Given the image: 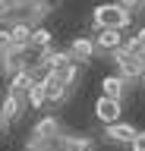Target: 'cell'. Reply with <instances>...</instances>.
<instances>
[{
  "mask_svg": "<svg viewBox=\"0 0 145 151\" xmlns=\"http://www.w3.org/2000/svg\"><path fill=\"white\" fill-rule=\"evenodd\" d=\"M95 116L104 123V126L123 120V98H107V94H101L95 101Z\"/></svg>",
  "mask_w": 145,
  "mask_h": 151,
  "instance_id": "7a4b0ae2",
  "label": "cell"
},
{
  "mask_svg": "<svg viewBox=\"0 0 145 151\" xmlns=\"http://www.w3.org/2000/svg\"><path fill=\"white\" fill-rule=\"evenodd\" d=\"M60 151H92V142L88 139H76V135H63Z\"/></svg>",
  "mask_w": 145,
  "mask_h": 151,
  "instance_id": "ba28073f",
  "label": "cell"
},
{
  "mask_svg": "<svg viewBox=\"0 0 145 151\" xmlns=\"http://www.w3.org/2000/svg\"><path fill=\"white\" fill-rule=\"evenodd\" d=\"M104 132H107V139L117 142V145H129V142H133V135H136L139 129H136V126H129V123H123V120H117V123H110V126H104Z\"/></svg>",
  "mask_w": 145,
  "mask_h": 151,
  "instance_id": "5b68a950",
  "label": "cell"
},
{
  "mask_svg": "<svg viewBox=\"0 0 145 151\" xmlns=\"http://www.w3.org/2000/svg\"><path fill=\"white\" fill-rule=\"evenodd\" d=\"M25 104H29L32 110H41V107H48V94H44V85H41V79L29 88V98H25Z\"/></svg>",
  "mask_w": 145,
  "mask_h": 151,
  "instance_id": "52a82bcc",
  "label": "cell"
},
{
  "mask_svg": "<svg viewBox=\"0 0 145 151\" xmlns=\"http://www.w3.org/2000/svg\"><path fill=\"white\" fill-rule=\"evenodd\" d=\"M92 41H95V50H98V54H117V50L123 47L126 35H123V32H117V28H98Z\"/></svg>",
  "mask_w": 145,
  "mask_h": 151,
  "instance_id": "3957f363",
  "label": "cell"
},
{
  "mask_svg": "<svg viewBox=\"0 0 145 151\" xmlns=\"http://www.w3.org/2000/svg\"><path fill=\"white\" fill-rule=\"evenodd\" d=\"M126 148H129V151H145V132L139 129V132H136V135H133V142L126 145Z\"/></svg>",
  "mask_w": 145,
  "mask_h": 151,
  "instance_id": "9c48e42d",
  "label": "cell"
},
{
  "mask_svg": "<svg viewBox=\"0 0 145 151\" xmlns=\"http://www.w3.org/2000/svg\"><path fill=\"white\" fill-rule=\"evenodd\" d=\"M133 25V13L123 6V3H98L92 9V28H117V32H126Z\"/></svg>",
  "mask_w": 145,
  "mask_h": 151,
  "instance_id": "6da1fadb",
  "label": "cell"
},
{
  "mask_svg": "<svg viewBox=\"0 0 145 151\" xmlns=\"http://www.w3.org/2000/svg\"><path fill=\"white\" fill-rule=\"evenodd\" d=\"M6 126H10V123H6V116H3V110H0V132H6Z\"/></svg>",
  "mask_w": 145,
  "mask_h": 151,
  "instance_id": "30bf717a",
  "label": "cell"
},
{
  "mask_svg": "<svg viewBox=\"0 0 145 151\" xmlns=\"http://www.w3.org/2000/svg\"><path fill=\"white\" fill-rule=\"evenodd\" d=\"M126 88H129V79H123L120 73L104 76V79H101V94H107V98H123Z\"/></svg>",
  "mask_w": 145,
  "mask_h": 151,
  "instance_id": "8992f818",
  "label": "cell"
},
{
  "mask_svg": "<svg viewBox=\"0 0 145 151\" xmlns=\"http://www.w3.org/2000/svg\"><path fill=\"white\" fill-rule=\"evenodd\" d=\"M69 57H73V63H88V60H92V57L98 54L95 50V41H92V38H73V41H69V50H66Z\"/></svg>",
  "mask_w": 145,
  "mask_h": 151,
  "instance_id": "277c9868",
  "label": "cell"
}]
</instances>
